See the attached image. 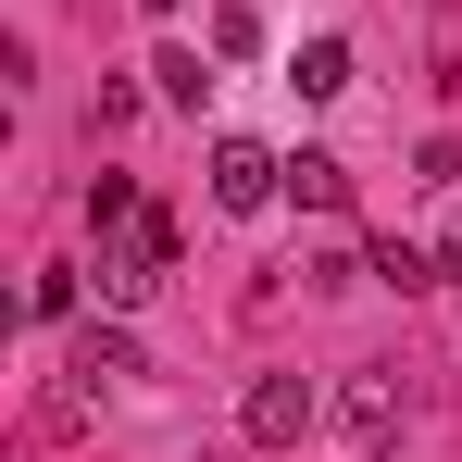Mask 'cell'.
<instances>
[{"label": "cell", "instance_id": "cell-4", "mask_svg": "<svg viewBox=\"0 0 462 462\" xmlns=\"http://www.w3.org/2000/svg\"><path fill=\"white\" fill-rule=\"evenodd\" d=\"M337 425H350L363 450H400V425H412V400H400V375H387V363H363V375L337 387Z\"/></svg>", "mask_w": 462, "mask_h": 462}, {"label": "cell", "instance_id": "cell-11", "mask_svg": "<svg viewBox=\"0 0 462 462\" xmlns=\"http://www.w3.org/2000/svg\"><path fill=\"white\" fill-rule=\"evenodd\" d=\"M88 226L125 237V226H138V188H125V175H100V188H88Z\"/></svg>", "mask_w": 462, "mask_h": 462}, {"label": "cell", "instance_id": "cell-6", "mask_svg": "<svg viewBox=\"0 0 462 462\" xmlns=\"http://www.w3.org/2000/svg\"><path fill=\"white\" fill-rule=\"evenodd\" d=\"M76 375L100 387V375H151V363H138V337H125V325H76Z\"/></svg>", "mask_w": 462, "mask_h": 462}, {"label": "cell", "instance_id": "cell-10", "mask_svg": "<svg viewBox=\"0 0 462 462\" xmlns=\"http://www.w3.org/2000/svg\"><path fill=\"white\" fill-rule=\"evenodd\" d=\"M76 300H88V275H76V263H51V275L25 288V312H38V325H63V312H76Z\"/></svg>", "mask_w": 462, "mask_h": 462}, {"label": "cell", "instance_id": "cell-1", "mask_svg": "<svg viewBox=\"0 0 462 462\" xmlns=\"http://www.w3.org/2000/svg\"><path fill=\"white\" fill-rule=\"evenodd\" d=\"M175 263H188V237H175V213H138L125 237H100V300H113V312H125V300H151V288L175 275Z\"/></svg>", "mask_w": 462, "mask_h": 462}, {"label": "cell", "instance_id": "cell-7", "mask_svg": "<svg viewBox=\"0 0 462 462\" xmlns=\"http://www.w3.org/2000/svg\"><path fill=\"white\" fill-rule=\"evenodd\" d=\"M288 88H300V100H337V88H350V51H337V38H300V51H288Z\"/></svg>", "mask_w": 462, "mask_h": 462}, {"label": "cell", "instance_id": "cell-9", "mask_svg": "<svg viewBox=\"0 0 462 462\" xmlns=\"http://www.w3.org/2000/svg\"><path fill=\"white\" fill-rule=\"evenodd\" d=\"M151 88H162V100H175V113H200V88H213V76H200V51L175 38V51H162V63H151Z\"/></svg>", "mask_w": 462, "mask_h": 462}, {"label": "cell", "instance_id": "cell-13", "mask_svg": "<svg viewBox=\"0 0 462 462\" xmlns=\"http://www.w3.org/2000/svg\"><path fill=\"white\" fill-rule=\"evenodd\" d=\"M138 13H175V0H138Z\"/></svg>", "mask_w": 462, "mask_h": 462}, {"label": "cell", "instance_id": "cell-8", "mask_svg": "<svg viewBox=\"0 0 462 462\" xmlns=\"http://www.w3.org/2000/svg\"><path fill=\"white\" fill-rule=\"evenodd\" d=\"M375 275L400 288V300H425V288H450V263H438V250H412V237H387V250H375Z\"/></svg>", "mask_w": 462, "mask_h": 462}, {"label": "cell", "instance_id": "cell-2", "mask_svg": "<svg viewBox=\"0 0 462 462\" xmlns=\"http://www.w3.org/2000/svg\"><path fill=\"white\" fill-rule=\"evenodd\" d=\"M312 375H250V400H237V425H250V450H300L312 438Z\"/></svg>", "mask_w": 462, "mask_h": 462}, {"label": "cell", "instance_id": "cell-3", "mask_svg": "<svg viewBox=\"0 0 462 462\" xmlns=\"http://www.w3.org/2000/svg\"><path fill=\"white\" fill-rule=\"evenodd\" d=\"M213 200H226V213H263V200H288V162L263 151V138H213Z\"/></svg>", "mask_w": 462, "mask_h": 462}, {"label": "cell", "instance_id": "cell-5", "mask_svg": "<svg viewBox=\"0 0 462 462\" xmlns=\"http://www.w3.org/2000/svg\"><path fill=\"white\" fill-rule=\"evenodd\" d=\"M288 200H300V213H350V162H337V151H300V162H288Z\"/></svg>", "mask_w": 462, "mask_h": 462}, {"label": "cell", "instance_id": "cell-12", "mask_svg": "<svg viewBox=\"0 0 462 462\" xmlns=\"http://www.w3.org/2000/svg\"><path fill=\"white\" fill-rule=\"evenodd\" d=\"M450 275H462V226H450Z\"/></svg>", "mask_w": 462, "mask_h": 462}]
</instances>
